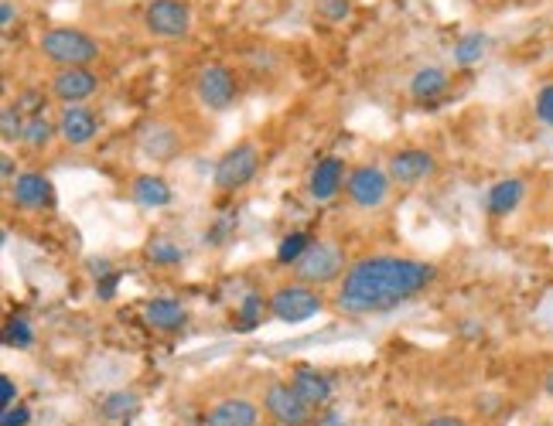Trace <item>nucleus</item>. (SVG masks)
Segmentation results:
<instances>
[{
    "label": "nucleus",
    "instance_id": "obj_18",
    "mask_svg": "<svg viewBox=\"0 0 553 426\" xmlns=\"http://www.w3.org/2000/svg\"><path fill=\"white\" fill-rule=\"evenodd\" d=\"M526 195V185L519 178H502L495 181L489 188V195H485V208H489V215H509L516 212L519 202H523Z\"/></svg>",
    "mask_w": 553,
    "mask_h": 426
},
{
    "label": "nucleus",
    "instance_id": "obj_23",
    "mask_svg": "<svg viewBox=\"0 0 553 426\" xmlns=\"http://www.w3.org/2000/svg\"><path fill=\"white\" fill-rule=\"evenodd\" d=\"M55 133H59V123H52L45 113H38V116H28V123H24V137H21V140H24L28 147L41 150V147L52 144Z\"/></svg>",
    "mask_w": 553,
    "mask_h": 426
},
{
    "label": "nucleus",
    "instance_id": "obj_21",
    "mask_svg": "<svg viewBox=\"0 0 553 426\" xmlns=\"http://www.w3.org/2000/svg\"><path fill=\"white\" fill-rule=\"evenodd\" d=\"M485 52H489V35H485V31H468V35H461V41L455 45V62L475 65V62H482Z\"/></svg>",
    "mask_w": 553,
    "mask_h": 426
},
{
    "label": "nucleus",
    "instance_id": "obj_25",
    "mask_svg": "<svg viewBox=\"0 0 553 426\" xmlns=\"http://www.w3.org/2000/svg\"><path fill=\"white\" fill-rule=\"evenodd\" d=\"M181 246H175L168 236H158L147 242V260H151L154 266H178L181 263Z\"/></svg>",
    "mask_w": 553,
    "mask_h": 426
},
{
    "label": "nucleus",
    "instance_id": "obj_17",
    "mask_svg": "<svg viewBox=\"0 0 553 426\" xmlns=\"http://www.w3.org/2000/svg\"><path fill=\"white\" fill-rule=\"evenodd\" d=\"M144 321L151 324L154 331H181L188 324V311L178 304V300H168V297H158V300H147L144 307Z\"/></svg>",
    "mask_w": 553,
    "mask_h": 426
},
{
    "label": "nucleus",
    "instance_id": "obj_6",
    "mask_svg": "<svg viewBox=\"0 0 553 426\" xmlns=\"http://www.w3.org/2000/svg\"><path fill=\"white\" fill-rule=\"evenodd\" d=\"M263 409L277 426H311L315 423V409L304 403L291 389V382H270L263 392Z\"/></svg>",
    "mask_w": 553,
    "mask_h": 426
},
{
    "label": "nucleus",
    "instance_id": "obj_31",
    "mask_svg": "<svg viewBox=\"0 0 553 426\" xmlns=\"http://www.w3.org/2000/svg\"><path fill=\"white\" fill-rule=\"evenodd\" d=\"M318 11L325 14L328 21H345L352 11V4L349 0H318Z\"/></svg>",
    "mask_w": 553,
    "mask_h": 426
},
{
    "label": "nucleus",
    "instance_id": "obj_24",
    "mask_svg": "<svg viewBox=\"0 0 553 426\" xmlns=\"http://www.w3.org/2000/svg\"><path fill=\"white\" fill-rule=\"evenodd\" d=\"M308 249H311V236H308V232H291V236L280 239V246H277V263H280V266H294L304 253H308Z\"/></svg>",
    "mask_w": 553,
    "mask_h": 426
},
{
    "label": "nucleus",
    "instance_id": "obj_39",
    "mask_svg": "<svg viewBox=\"0 0 553 426\" xmlns=\"http://www.w3.org/2000/svg\"><path fill=\"white\" fill-rule=\"evenodd\" d=\"M543 392H547V396L553 399V369H550L547 375H543Z\"/></svg>",
    "mask_w": 553,
    "mask_h": 426
},
{
    "label": "nucleus",
    "instance_id": "obj_19",
    "mask_svg": "<svg viewBox=\"0 0 553 426\" xmlns=\"http://www.w3.org/2000/svg\"><path fill=\"white\" fill-rule=\"evenodd\" d=\"M444 89H448V72H444L441 65H424V69H417L414 79H410V96H414L417 103H431V99L444 96Z\"/></svg>",
    "mask_w": 553,
    "mask_h": 426
},
{
    "label": "nucleus",
    "instance_id": "obj_36",
    "mask_svg": "<svg viewBox=\"0 0 553 426\" xmlns=\"http://www.w3.org/2000/svg\"><path fill=\"white\" fill-rule=\"evenodd\" d=\"M315 426H345V416L335 413V409H325V413L315 420Z\"/></svg>",
    "mask_w": 553,
    "mask_h": 426
},
{
    "label": "nucleus",
    "instance_id": "obj_3",
    "mask_svg": "<svg viewBox=\"0 0 553 426\" xmlns=\"http://www.w3.org/2000/svg\"><path fill=\"white\" fill-rule=\"evenodd\" d=\"M257 171H260V147L253 144V140H243V144L229 147L226 154H222L212 181H216L219 191H243L253 178H257Z\"/></svg>",
    "mask_w": 553,
    "mask_h": 426
},
{
    "label": "nucleus",
    "instance_id": "obj_15",
    "mask_svg": "<svg viewBox=\"0 0 553 426\" xmlns=\"http://www.w3.org/2000/svg\"><path fill=\"white\" fill-rule=\"evenodd\" d=\"M205 426H260V409L250 399H222L209 409Z\"/></svg>",
    "mask_w": 553,
    "mask_h": 426
},
{
    "label": "nucleus",
    "instance_id": "obj_12",
    "mask_svg": "<svg viewBox=\"0 0 553 426\" xmlns=\"http://www.w3.org/2000/svg\"><path fill=\"white\" fill-rule=\"evenodd\" d=\"M291 389L304 399L311 409H325L332 403V379L325 372L311 369V365H297L291 375Z\"/></svg>",
    "mask_w": 553,
    "mask_h": 426
},
{
    "label": "nucleus",
    "instance_id": "obj_2",
    "mask_svg": "<svg viewBox=\"0 0 553 426\" xmlns=\"http://www.w3.org/2000/svg\"><path fill=\"white\" fill-rule=\"evenodd\" d=\"M38 48H41V55L65 65V69H72V65H89L99 58L96 38L79 28H48L45 35H41Z\"/></svg>",
    "mask_w": 553,
    "mask_h": 426
},
{
    "label": "nucleus",
    "instance_id": "obj_20",
    "mask_svg": "<svg viewBox=\"0 0 553 426\" xmlns=\"http://www.w3.org/2000/svg\"><path fill=\"white\" fill-rule=\"evenodd\" d=\"M171 185L161 178V174H140L134 181V202L144 208H164L171 205Z\"/></svg>",
    "mask_w": 553,
    "mask_h": 426
},
{
    "label": "nucleus",
    "instance_id": "obj_33",
    "mask_svg": "<svg viewBox=\"0 0 553 426\" xmlns=\"http://www.w3.org/2000/svg\"><path fill=\"white\" fill-rule=\"evenodd\" d=\"M0 406L4 409L18 406V386L11 382V375H0Z\"/></svg>",
    "mask_w": 553,
    "mask_h": 426
},
{
    "label": "nucleus",
    "instance_id": "obj_1",
    "mask_svg": "<svg viewBox=\"0 0 553 426\" xmlns=\"http://www.w3.org/2000/svg\"><path fill=\"white\" fill-rule=\"evenodd\" d=\"M437 270L431 263L407 256H362L345 270L338 287V307L345 314H379L410 304L434 283Z\"/></svg>",
    "mask_w": 553,
    "mask_h": 426
},
{
    "label": "nucleus",
    "instance_id": "obj_5",
    "mask_svg": "<svg viewBox=\"0 0 553 426\" xmlns=\"http://www.w3.org/2000/svg\"><path fill=\"white\" fill-rule=\"evenodd\" d=\"M342 270H345V256H342V249L332 246V242H311L308 253L294 263L297 280L308 283V287H325V283H332Z\"/></svg>",
    "mask_w": 553,
    "mask_h": 426
},
{
    "label": "nucleus",
    "instance_id": "obj_27",
    "mask_svg": "<svg viewBox=\"0 0 553 426\" xmlns=\"http://www.w3.org/2000/svg\"><path fill=\"white\" fill-rule=\"evenodd\" d=\"M24 123H28V120H24L21 106L7 103L4 113H0V137H4V144H14V140L24 137Z\"/></svg>",
    "mask_w": 553,
    "mask_h": 426
},
{
    "label": "nucleus",
    "instance_id": "obj_16",
    "mask_svg": "<svg viewBox=\"0 0 553 426\" xmlns=\"http://www.w3.org/2000/svg\"><path fill=\"white\" fill-rule=\"evenodd\" d=\"M345 185V167L338 157H325V161L315 164V171H311L308 178V191L311 198H318V202H328V198H335L338 191Z\"/></svg>",
    "mask_w": 553,
    "mask_h": 426
},
{
    "label": "nucleus",
    "instance_id": "obj_38",
    "mask_svg": "<svg viewBox=\"0 0 553 426\" xmlns=\"http://www.w3.org/2000/svg\"><path fill=\"white\" fill-rule=\"evenodd\" d=\"M0 171H4V181H14V161H11V154H4V161H0Z\"/></svg>",
    "mask_w": 553,
    "mask_h": 426
},
{
    "label": "nucleus",
    "instance_id": "obj_26",
    "mask_svg": "<svg viewBox=\"0 0 553 426\" xmlns=\"http://www.w3.org/2000/svg\"><path fill=\"white\" fill-rule=\"evenodd\" d=\"M140 406V399L134 396V392H113V396H106L103 399V416L106 420H127L130 413Z\"/></svg>",
    "mask_w": 553,
    "mask_h": 426
},
{
    "label": "nucleus",
    "instance_id": "obj_9",
    "mask_svg": "<svg viewBox=\"0 0 553 426\" xmlns=\"http://www.w3.org/2000/svg\"><path fill=\"white\" fill-rule=\"evenodd\" d=\"M195 93L202 99L205 110L212 113H226L229 106L236 103V79L226 65H205L198 72V82H195Z\"/></svg>",
    "mask_w": 553,
    "mask_h": 426
},
{
    "label": "nucleus",
    "instance_id": "obj_30",
    "mask_svg": "<svg viewBox=\"0 0 553 426\" xmlns=\"http://www.w3.org/2000/svg\"><path fill=\"white\" fill-rule=\"evenodd\" d=\"M536 120L543 123V127H553V82L536 93Z\"/></svg>",
    "mask_w": 553,
    "mask_h": 426
},
{
    "label": "nucleus",
    "instance_id": "obj_10",
    "mask_svg": "<svg viewBox=\"0 0 553 426\" xmlns=\"http://www.w3.org/2000/svg\"><path fill=\"white\" fill-rule=\"evenodd\" d=\"M390 178L396 185H407L414 188L420 185L424 178H431L434 174V154H427V150H417V147H407V150H396L390 157Z\"/></svg>",
    "mask_w": 553,
    "mask_h": 426
},
{
    "label": "nucleus",
    "instance_id": "obj_28",
    "mask_svg": "<svg viewBox=\"0 0 553 426\" xmlns=\"http://www.w3.org/2000/svg\"><path fill=\"white\" fill-rule=\"evenodd\" d=\"M236 317H239V321H236L239 331H253L260 324V317H263V297L260 294H246L243 304H239Z\"/></svg>",
    "mask_w": 553,
    "mask_h": 426
},
{
    "label": "nucleus",
    "instance_id": "obj_7",
    "mask_svg": "<svg viewBox=\"0 0 553 426\" xmlns=\"http://www.w3.org/2000/svg\"><path fill=\"white\" fill-rule=\"evenodd\" d=\"M390 171H383V167L376 164H359L349 171V178H345V191H349V198L356 202L359 208H379L390 198Z\"/></svg>",
    "mask_w": 553,
    "mask_h": 426
},
{
    "label": "nucleus",
    "instance_id": "obj_4",
    "mask_svg": "<svg viewBox=\"0 0 553 426\" xmlns=\"http://www.w3.org/2000/svg\"><path fill=\"white\" fill-rule=\"evenodd\" d=\"M321 311V294L311 290L308 283H284L270 297V314L280 324H304Z\"/></svg>",
    "mask_w": 553,
    "mask_h": 426
},
{
    "label": "nucleus",
    "instance_id": "obj_14",
    "mask_svg": "<svg viewBox=\"0 0 553 426\" xmlns=\"http://www.w3.org/2000/svg\"><path fill=\"white\" fill-rule=\"evenodd\" d=\"M11 198H14V205L31 208V212H35V208H45L52 202V181L38 171H24L11 181Z\"/></svg>",
    "mask_w": 553,
    "mask_h": 426
},
{
    "label": "nucleus",
    "instance_id": "obj_22",
    "mask_svg": "<svg viewBox=\"0 0 553 426\" xmlns=\"http://www.w3.org/2000/svg\"><path fill=\"white\" fill-rule=\"evenodd\" d=\"M140 147H144L147 157H161V161H164V157H171L178 150V137L168 127H161V123H158V127H151L144 133Z\"/></svg>",
    "mask_w": 553,
    "mask_h": 426
},
{
    "label": "nucleus",
    "instance_id": "obj_8",
    "mask_svg": "<svg viewBox=\"0 0 553 426\" xmlns=\"http://www.w3.org/2000/svg\"><path fill=\"white\" fill-rule=\"evenodd\" d=\"M144 28L154 38H185L192 31V7L185 0H151L144 11Z\"/></svg>",
    "mask_w": 553,
    "mask_h": 426
},
{
    "label": "nucleus",
    "instance_id": "obj_35",
    "mask_svg": "<svg viewBox=\"0 0 553 426\" xmlns=\"http://www.w3.org/2000/svg\"><path fill=\"white\" fill-rule=\"evenodd\" d=\"M424 426H468V420H461V416H451V413H444V416H431Z\"/></svg>",
    "mask_w": 553,
    "mask_h": 426
},
{
    "label": "nucleus",
    "instance_id": "obj_11",
    "mask_svg": "<svg viewBox=\"0 0 553 426\" xmlns=\"http://www.w3.org/2000/svg\"><path fill=\"white\" fill-rule=\"evenodd\" d=\"M99 89V79L89 72V65H72L62 69L52 82V93L65 106H82V99H89Z\"/></svg>",
    "mask_w": 553,
    "mask_h": 426
},
{
    "label": "nucleus",
    "instance_id": "obj_29",
    "mask_svg": "<svg viewBox=\"0 0 553 426\" xmlns=\"http://www.w3.org/2000/svg\"><path fill=\"white\" fill-rule=\"evenodd\" d=\"M4 341L11 348H31V341H35V331H31V324L24 321V317H11L4 328Z\"/></svg>",
    "mask_w": 553,
    "mask_h": 426
},
{
    "label": "nucleus",
    "instance_id": "obj_34",
    "mask_svg": "<svg viewBox=\"0 0 553 426\" xmlns=\"http://www.w3.org/2000/svg\"><path fill=\"white\" fill-rule=\"evenodd\" d=\"M99 277H103V280H99L96 283V294L99 297H103V300H110L113 294H117V283H120V273H110V270H106V273H99Z\"/></svg>",
    "mask_w": 553,
    "mask_h": 426
},
{
    "label": "nucleus",
    "instance_id": "obj_32",
    "mask_svg": "<svg viewBox=\"0 0 553 426\" xmlns=\"http://www.w3.org/2000/svg\"><path fill=\"white\" fill-rule=\"evenodd\" d=\"M28 423H31V409L21 403L4 409V416H0V426H28Z\"/></svg>",
    "mask_w": 553,
    "mask_h": 426
},
{
    "label": "nucleus",
    "instance_id": "obj_13",
    "mask_svg": "<svg viewBox=\"0 0 553 426\" xmlns=\"http://www.w3.org/2000/svg\"><path fill=\"white\" fill-rule=\"evenodd\" d=\"M96 133H99V116L93 110H86V106H65L59 116V137L65 144L82 147V144H89Z\"/></svg>",
    "mask_w": 553,
    "mask_h": 426
},
{
    "label": "nucleus",
    "instance_id": "obj_37",
    "mask_svg": "<svg viewBox=\"0 0 553 426\" xmlns=\"http://www.w3.org/2000/svg\"><path fill=\"white\" fill-rule=\"evenodd\" d=\"M11 21H14V4H11V0H4V7H0V24H4V28H11Z\"/></svg>",
    "mask_w": 553,
    "mask_h": 426
}]
</instances>
